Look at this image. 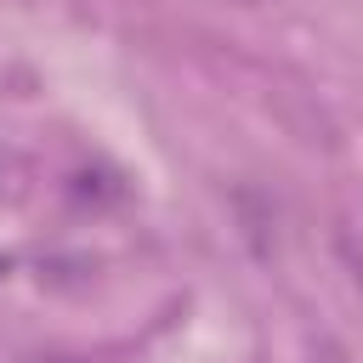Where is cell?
Instances as JSON below:
<instances>
[{
  "label": "cell",
  "instance_id": "1",
  "mask_svg": "<svg viewBox=\"0 0 363 363\" xmlns=\"http://www.w3.org/2000/svg\"><path fill=\"white\" fill-rule=\"evenodd\" d=\"M233 221H238V238L250 244V255L255 261H272L278 255V210H272V199H261L255 187H233Z\"/></svg>",
  "mask_w": 363,
  "mask_h": 363
},
{
  "label": "cell",
  "instance_id": "2",
  "mask_svg": "<svg viewBox=\"0 0 363 363\" xmlns=\"http://www.w3.org/2000/svg\"><path fill=\"white\" fill-rule=\"evenodd\" d=\"M272 102L284 108V119L295 125V136H301L306 147H335V125H329L323 113H312V102H301L295 91H272Z\"/></svg>",
  "mask_w": 363,
  "mask_h": 363
},
{
  "label": "cell",
  "instance_id": "3",
  "mask_svg": "<svg viewBox=\"0 0 363 363\" xmlns=\"http://www.w3.org/2000/svg\"><path fill=\"white\" fill-rule=\"evenodd\" d=\"M335 255H340V267H346V278H352V289L363 295V233H352V227H340V233H335Z\"/></svg>",
  "mask_w": 363,
  "mask_h": 363
},
{
  "label": "cell",
  "instance_id": "4",
  "mask_svg": "<svg viewBox=\"0 0 363 363\" xmlns=\"http://www.w3.org/2000/svg\"><path fill=\"white\" fill-rule=\"evenodd\" d=\"M312 363H346V352L335 340H312Z\"/></svg>",
  "mask_w": 363,
  "mask_h": 363
},
{
  "label": "cell",
  "instance_id": "5",
  "mask_svg": "<svg viewBox=\"0 0 363 363\" xmlns=\"http://www.w3.org/2000/svg\"><path fill=\"white\" fill-rule=\"evenodd\" d=\"M227 6H261V0H227Z\"/></svg>",
  "mask_w": 363,
  "mask_h": 363
}]
</instances>
